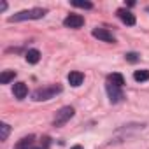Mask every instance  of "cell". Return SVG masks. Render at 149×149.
Masks as SVG:
<instances>
[{
  "label": "cell",
  "mask_w": 149,
  "mask_h": 149,
  "mask_svg": "<svg viewBox=\"0 0 149 149\" xmlns=\"http://www.w3.org/2000/svg\"><path fill=\"white\" fill-rule=\"evenodd\" d=\"M105 90H107V95H109V100H111V104H119L123 98H125V95H123V90L121 88H118V86H114V84H105Z\"/></svg>",
  "instance_id": "obj_4"
},
{
  "label": "cell",
  "mask_w": 149,
  "mask_h": 149,
  "mask_svg": "<svg viewBox=\"0 0 149 149\" xmlns=\"http://www.w3.org/2000/svg\"><path fill=\"white\" fill-rule=\"evenodd\" d=\"M13 93H14V97H16L18 100H23V98L28 95V88H26L25 83H16L14 88H13Z\"/></svg>",
  "instance_id": "obj_8"
},
{
  "label": "cell",
  "mask_w": 149,
  "mask_h": 149,
  "mask_svg": "<svg viewBox=\"0 0 149 149\" xmlns=\"http://www.w3.org/2000/svg\"><path fill=\"white\" fill-rule=\"evenodd\" d=\"M68 83H70V86H74V88H77V86H81L83 84V81H84V76H83V74L81 72H70L68 74Z\"/></svg>",
  "instance_id": "obj_9"
},
{
  "label": "cell",
  "mask_w": 149,
  "mask_h": 149,
  "mask_svg": "<svg viewBox=\"0 0 149 149\" xmlns=\"http://www.w3.org/2000/svg\"><path fill=\"white\" fill-rule=\"evenodd\" d=\"M9 133H11V126L7 123H0V140H2V142L7 140Z\"/></svg>",
  "instance_id": "obj_15"
},
{
  "label": "cell",
  "mask_w": 149,
  "mask_h": 149,
  "mask_svg": "<svg viewBox=\"0 0 149 149\" xmlns=\"http://www.w3.org/2000/svg\"><path fill=\"white\" fill-rule=\"evenodd\" d=\"M63 25L67 28H81L84 25V18L79 16V14H68L65 19H63Z\"/></svg>",
  "instance_id": "obj_6"
},
{
  "label": "cell",
  "mask_w": 149,
  "mask_h": 149,
  "mask_svg": "<svg viewBox=\"0 0 149 149\" xmlns=\"http://www.w3.org/2000/svg\"><path fill=\"white\" fill-rule=\"evenodd\" d=\"M125 60H126V61H130V63H135V61H139V60H140V56H139L137 53H126V54H125Z\"/></svg>",
  "instance_id": "obj_17"
},
{
  "label": "cell",
  "mask_w": 149,
  "mask_h": 149,
  "mask_svg": "<svg viewBox=\"0 0 149 149\" xmlns=\"http://www.w3.org/2000/svg\"><path fill=\"white\" fill-rule=\"evenodd\" d=\"M74 107H70V105H67V107H61L58 112H56V116H54V119H53V126H56V128H60V126H63L67 121H70L72 118H74Z\"/></svg>",
  "instance_id": "obj_3"
},
{
  "label": "cell",
  "mask_w": 149,
  "mask_h": 149,
  "mask_svg": "<svg viewBox=\"0 0 149 149\" xmlns=\"http://www.w3.org/2000/svg\"><path fill=\"white\" fill-rule=\"evenodd\" d=\"M25 60H26L28 63H32V65L39 63V60H40V51H39V49H28L26 54H25Z\"/></svg>",
  "instance_id": "obj_11"
},
{
  "label": "cell",
  "mask_w": 149,
  "mask_h": 149,
  "mask_svg": "<svg viewBox=\"0 0 149 149\" xmlns=\"http://www.w3.org/2000/svg\"><path fill=\"white\" fill-rule=\"evenodd\" d=\"M37 149H42V147H37Z\"/></svg>",
  "instance_id": "obj_21"
},
{
  "label": "cell",
  "mask_w": 149,
  "mask_h": 149,
  "mask_svg": "<svg viewBox=\"0 0 149 149\" xmlns=\"http://www.w3.org/2000/svg\"><path fill=\"white\" fill-rule=\"evenodd\" d=\"M6 9H7V4L2 2V4H0V11H6Z\"/></svg>",
  "instance_id": "obj_18"
},
{
  "label": "cell",
  "mask_w": 149,
  "mask_h": 149,
  "mask_svg": "<svg viewBox=\"0 0 149 149\" xmlns=\"http://www.w3.org/2000/svg\"><path fill=\"white\" fill-rule=\"evenodd\" d=\"M133 79L137 83H146L149 81V70H135L133 72Z\"/></svg>",
  "instance_id": "obj_14"
},
{
  "label": "cell",
  "mask_w": 149,
  "mask_h": 149,
  "mask_svg": "<svg viewBox=\"0 0 149 149\" xmlns=\"http://www.w3.org/2000/svg\"><path fill=\"white\" fill-rule=\"evenodd\" d=\"M146 11H147V13H149V7H147V9H146Z\"/></svg>",
  "instance_id": "obj_20"
},
{
  "label": "cell",
  "mask_w": 149,
  "mask_h": 149,
  "mask_svg": "<svg viewBox=\"0 0 149 149\" xmlns=\"http://www.w3.org/2000/svg\"><path fill=\"white\" fill-rule=\"evenodd\" d=\"M61 91H63V88L60 84H51V86H46V88H39L32 93V100L33 102H46V100L54 98Z\"/></svg>",
  "instance_id": "obj_2"
},
{
  "label": "cell",
  "mask_w": 149,
  "mask_h": 149,
  "mask_svg": "<svg viewBox=\"0 0 149 149\" xmlns=\"http://www.w3.org/2000/svg\"><path fill=\"white\" fill-rule=\"evenodd\" d=\"M118 18L125 25H128V26H133L135 25V14L132 11H128V9H118Z\"/></svg>",
  "instance_id": "obj_7"
},
{
  "label": "cell",
  "mask_w": 149,
  "mask_h": 149,
  "mask_svg": "<svg viewBox=\"0 0 149 149\" xmlns=\"http://www.w3.org/2000/svg\"><path fill=\"white\" fill-rule=\"evenodd\" d=\"M35 142V137L33 135H28V137H23L21 140H18V144L14 146V149H30Z\"/></svg>",
  "instance_id": "obj_10"
},
{
  "label": "cell",
  "mask_w": 149,
  "mask_h": 149,
  "mask_svg": "<svg viewBox=\"0 0 149 149\" xmlns=\"http://www.w3.org/2000/svg\"><path fill=\"white\" fill-rule=\"evenodd\" d=\"M72 6H74V7H81V9H91V7H93L91 2H79V0H74Z\"/></svg>",
  "instance_id": "obj_16"
},
{
  "label": "cell",
  "mask_w": 149,
  "mask_h": 149,
  "mask_svg": "<svg viewBox=\"0 0 149 149\" xmlns=\"http://www.w3.org/2000/svg\"><path fill=\"white\" fill-rule=\"evenodd\" d=\"M47 14V9L42 7H33V9H25L16 13L14 16H9V23H18V21H26V19H42Z\"/></svg>",
  "instance_id": "obj_1"
},
{
  "label": "cell",
  "mask_w": 149,
  "mask_h": 149,
  "mask_svg": "<svg viewBox=\"0 0 149 149\" xmlns=\"http://www.w3.org/2000/svg\"><path fill=\"white\" fill-rule=\"evenodd\" d=\"M70 149H83L81 146H74V147H70Z\"/></svg>",
  "instance_id": "obj_19"
},
{
  "label": "cell",
  "mask_w": 149,
  "mask_h": 149,
  "mask_svg": "<svg viewBox=\"0 0 149 149\" xmlns=\"http://www.w3.org/2000/svg\"><path fill=\"white\" fill-rule=\"evenodd\" d=\"M107 83H109V84H114V86H118V88H123L125 77L121 76V74H111V76L107 77Z\"/></svg>",
  "instance_id": "obj_12"
},
{
  "label": "cell",
  "mask_w": 149,
  "mask_h": 149,
  "mask_svg": "<svg viewBox=\"0 0 149 149\" xmlns=\"http://www.w3.org/2000/svg\"><path fill=\"white\" fill-rule=\"evenodd\" d=\"M91 35H93L95 39L104 40V42H109V44H114V42H116V37H114L109 30H105V28H93Z\"/></svg>",
  "instance_id": "obj_5"
},
{
  "label": "cell",
  "mask_w": 149,
  "mask_h": 149,
  "mask_svg": "<svg viewBox=\"0 0 149 149\" xmlns=\"http://www.w3.org/2000/svg\"><path fill=\"white\" fill-rule=\"evenodd\" d=\"M14 77H16L14 70H4L2 74H0V83H2V84H9L11 81H14Z\"/></svg>",
  "instance_id": "obj_13"
}]
</instances>
